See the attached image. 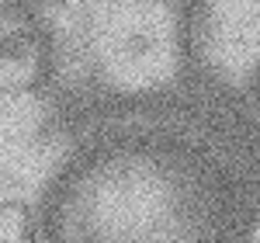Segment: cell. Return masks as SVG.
Instances as JSON below:
<instances>
[{"mask_svg": "<svg viewBox=\"0 0 260 243\" xmlns=\"http://www.w3.org/2000/svg\"><path fill=\"white\" fill-rule=\"evenodd\" d=\"M42 66V49L31 35H7L0 39V87L4 90H24L31 87Z\"/></svg>", "mask_w": 260, "mask_h": 243, "instance_id": "1", "label": "cell"}, {"mask_svg": "<svg viewBox=\"0 0 260 243\" xmlns=\"http://www.w3.org/2000/svg\"><path fill=\"white\" fill-rule=\"evenodd\" d=\"M0 243H35V219L24 202H0Z\"/></svg>", "mask_w": 260, "mask_h": 243, "instance_id": "2", "label": "cell"}, {"mask_svg": "<svg viewBox=\"0 0 260 243\" xmlns=\"http://www.w3.org/2000/svg\"><path fill=\"white\" fill-rule=\"evenodd\" d=\"M243 243H260V212L250 219V226H246V240Z\"/></svg>", "mask_w": 260, "mask_h": 243, "instance_id": "3", "label": "cell"}]
</instances>
